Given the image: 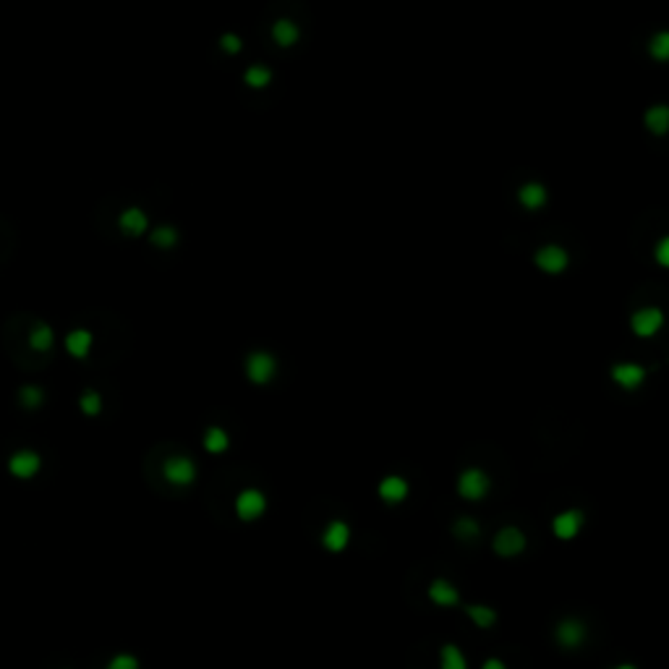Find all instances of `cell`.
Masks as SVG:
<instances>
[{
	"label": "cell",
	"mask_w": 669,
	"mask_h": 669,
	"mask_svg": "<svg viewBox=\"0 0 669 669\" xmlns=\"http://www.w3.org/2000/svg\"><path fill=\"white\" fill-rule=\"evenodd\" d=\"M466 614L471 617V622H473L476 628H481V630H489L494 622H497V612L486 604H468Z\"/></svg>",
	"instance_id": "ac0fdd59"
},
{
	"label": "cell",
	"mask_w": 669,
	"mask_h": 669,
	"mask_svg": "<svg viewBox=\"0 0 669 669\" xmlns=\"http://www.w3.org/2000/svg\"><path fill=\"white\" fill-rule=\"evenodd\" d=\"M65 350H68L73 358H87L89 350H92V335H89L87 330L68 332V338H65Z\"/></svg>",
	"instance_id": "9a60e30c"
},
{
	"label": "cell",
	"mask_w": 669,
	"mask_h": 669,
	"mask_svg": "<svg viewBox=\"0 0 669 669\" xmlns=\"http://www.w3.org/2000/svg\"><path fill=\"white\" fill-rule=\"evenodd\" d=\"M586 636H589L586 625H583L581 620H575V617H567V620L560 622V625H557V633H555L557 643L562 646V648H567V651H572V648L583 646Z\"/></svg>",
	"instance_id": "52a82bcc"
},
{
	"label": "cell",
	"mask_w": 669,
	"mask_h": 669,
	"mask_svg": "<svg viewBox=\"0 0 669 669\" xmlns=\"http://www.w3.org/2000/svg\"><path fill=\"white\" fill-rule=\"evenodd\" d=\"M439 669H468L466 653L455 643H444L439 648Z\"/></svg>",
	"instance_id": "2e32d148"
},
{
	"label": "cell",
	"mask_w": 669,
	"mask_h": 669,
	"mask_svg": "<svg viewBox=\"0 0 669 669\" xmlns=\"http://www.w3.org/2000/svg\"><path fill=\"white\" fill-rule=\"evenodd\" d=\"M408 492H411V486H408V481H405L403 476H385L382 481H379L377 486V494L382 502H387V505H400V502H405V497H408Z\"/></svg>",
	"instance_id": "ba28073f"
},
{
	"label": "cell",
	"mask_w": 669,
	"mask_h": 669,
	"mask_svg": "<svg viewBox=\"0 0 669 669\" xmlns=\"http://www.w3.org/2000/svg\"><path fill=\"white\" fill-rule=\"evenodd\" d=\"M614 669H638L636 664H630V661H625V664H617Z\"/></svg>",
	"instance_id": "1f68e13d"
},
{
	"label": "cell",
	"mask_w": 669,
	"mask_h": 669,
	"mask_svg": "<svg viewBox=\"0 0 669 669\" xmlns=\"http://www.w3.org/2000/svg\"><path fill=\"white\" fill-rule=\"evenodd\" d=\"M105 669H141V664H139L134 653H115L113 659L107 661Z\"/></svg>",
	"instance_id": "484cf974"
},
{
	"label": "cell",
	"mask_w": 669,
	"mask_h": 669,
	"mask_svg": "<svg viewBox=\"0 0 669 669\" xmlns=\"http://www.w3.org/2000/svg\"><path fill=\"white\" fill-rule=\"evenodd\" d=\"M429 599H432L437 606L450 609V606H458L460 604V591L455 589V586H452L447 578H434V581H432V586H429Z\"/></svg>",
	"instance_id": "30bf717a"
},
{
	"label": "cell",
	"mask_w": 669,
	"mask_h": 669,
	"mask_svg": "<svg viewBox=\"0 0 669 669\" xmlns=\"http://www.w3.org/2000/svg\"><path fill=\"white\" fill-rule=\"evenodd\" d=\"M322 544L327 552H346L350 544V525L346 520H330V525L322 533Z\"/></svg>",
	"instance_id": "9c48e42d"
},
{
	"label": "cell",
	"mask_w": 669,
	"mask_h": 669,
	"mask_svg": "<svg viewBox=\"0 0 669 669\" xmlns=\"http://www.w3.org/2000/svg\"><path fill=\"white\" fill-rule=\"evenodd\" d=\"M612 379L625 390H636L641 387V382L646 379V371L638 366V363H617L612 369Z\"/></svg>",
	"instance_id": "7c38bea8"
},
{
	"label": "cell",
	"mask_w": 669,
	"mask_h": 669,
	"mask_svg": "<svg viewBox=\"0 0 669 669\" xmlns=\"http://www.w3.org/2000/svg\"><path fill=\"white\" fill-rule=\"evenodd\" d=\"M121 230L129 235H141L146 230V215L137 207H131L121 215Z\"/></svg>",
	"instance_id": "e0dca14e"
},
{
	"label": "cell",
	"mask_w": 669,
	"mask_h": 669,
	"mask_svg": "<svg viewBox=\"0 0 669 669\" xmlns=\"http://www.w3.org/2000/svg\"><path fill=\"white\" fill-rule=\"evenodd\" d=\"M18 403L34 411V408H40V405L45 403V392H42V387H37V385H24V387L18 390Z\"/></svg>",
	"instance_id": "44dd1931"
},
{
	"label": "cell",
	"mask_w": 669,
	"mask_h": 669,
	"mask_svg": "<svg viewBox=\"0 0 669 669\" xmlns=\"http://www.w3.org/2000/svg\"><path fill=\"white\" fill-rule=\"evenodd\" d=\"M246 81H249V84H259V87H262V84H267V81H269V73H267L264 68H249V76H246Z\"/></svg>",
	"instance_id": "f1b7e54d"
},
{
	"label": "cell",
	"mask_w": 669,
	"mask_h": 669,
	"mask_svg": "<svg viewBox=\"0 0 669 669\" xmlns=\"http://www.w3.org/2000/svg\"><path fill=\"white\" fill-rule=\"evenodd\" d=\"M223 45H225V48L230 50V53H235V50L241 48V42H238V37H225V40H223Z\"/></svg>",
	"instance_id": "4dcf8cb0"
},
{
	"label": "cell",
	"mask_w": 669,
	"mask_h": 669,
	"mask_svg": "<svg viewBox=\"0 0 669 669\" xmlns=\"http://www.w3.org/2000/svg\"><path fill=\"white\" fill-rule=\"evenodd\" d=\"M536 262H539V267L547 269V272H560V269H564V264H567V254H564L562 249H557V246H547V249H541L539 254H536Z\"/></svg>",
	"instance_id": "5bb4252c"
},
{
	"label": "cell",
	"mask_w": 669,
	"mask_h": 669,
	"mask_svg": "<svg viewBox=\"0 0 669 669\" xmlns=\"http://www.w3.org/2000/svg\"><path fill=\"white\" fill-rule=\"evenodd\" d=\"M152 241L157 243V246H173V243H176V230H173V228H160V230L152 235Z\"/></svg>",
	"instance_id": "4316f807"
},
{
	"label": "cell",
	"mask_w": 669,
	"mask_h": 669,
	"mask_svg": "<svg viewBox=\"0 0 669 669\" xmlns=\"http://www.w3.org/2000/svg\"><path fill=\"white\" fill-rule=\"evenodd\" d=\"M272 37L280 42V45L288 48V45H293V42L299 40V26L291 24V21H277L272 29Z\"/></svg>",
	"instance_id": "7402d4cb"
},
{
	"label": "cell",
	"mask_w": 669,
	"mask_h": 669,
	"mask_svg": "<svg viewBox=\"0 0 669 669\" xmlns=\"http://www.w3.org/2000/svg\"><path fill=\"white\" fill-rule=\"evenodd\" d=\"M489 486H492L489 473L481 471V468H466V471L458 476V494L468 502L484 500L486 494H489Z\"/></svg>",
	"instance_id": "6da1fadb"
},
{
	"label": "cell",
	"mask_w": 669,
	"mask_h": 669,
	"mask_svg": "<svg viewBox=\"0 0 669 669\" xmlns=\"http://www.w3.org/2000/svg\"><path fill=\"white\" fill-rule=\"evenodd\" d=\"M586 518H583L581 510H564V513H557L555 520H552V531L560 541H570L581 533Z\"/></svg>",
	"instance_id": "8992f818"
},
{
	"label": "cell",
	"mask_w": 669,
	"mask_h": 669,
	"mask_svg": "<svg viewBox=\"0 0 669 669\" xmlns=\"http://www.w3.org/2000/svg\"><path fill=\"white\" fill-rule=\"evenodd\" d=\"M162 476H165V481L173 486H191L196 481L194 460L186 458V455H170V458L162 463Z\"/></svg>",
	"instance_id": "7a4b0ae2"
},
{
	"label": "cell",
	"mask_w": 669,
	"mask_h": 669,
	"mask_svg": "<svg viewBox=\"0 0 669 669\" xmlns=\"http://www.w3.org/2000/svg\"><path fill=\"white\" fill-rule=\"evenodd\" d=\"M228 447H230V439H228V434L223 429L220 427L207 429V434H204V450L212 452V455H220V452H225Z\"/></svg>",
	"instance_id": "d6986e66"
},
{
	"label": "cell",
	"mask_w": 669,
	"mask_h": 669,
	"mask_svg": "<svg viewBox=\"0 0 669 669\" xmlns=\"http://www.w3.org/2000/svg\"><path fill=\"white\" fill-rule=\"evenodd\" d=\"M40 468H42V458H40V452H34V450H16L9 458L11 476H16L21 481L34 478V476L40 473Z\"/></svg>",
	"instance_id": "5b68a950"
},
{
	"label": "cell",
	"mask_w": 669,
	"mask_h": 669,
	"mask_svg": "<svg viewBox=\"0 0 669 669\" xmlns=\"http://www.w3.org/2000/svg\"><path fill=\"white\" fill-rule=\"evenodd\" d=\"M246 374H249L251 382L267 385V382L274 377V358L267 353H254L249 361H246Z\"/></svg>",
	"instance_id": "8fae6325"
},
{
	"label": "cell",
	"mask_w": 669,
	"mask_h": 669,
	"mask_svg": "<svg viewBox=\"0 0 669 669\" xmlns=\"http://www.w3.org/2000/svg\"><path fill=\"white\" fill-rule=\"evenodd\" d=\"M481 669H508V664L502 659H497V656H492V659H486L484 664H481Z\"/></svg>",
	"instance_id": "f546056e"
},
{
	"label": "cell",
	"mask_w": 669,
	"mask_h": 669,
	"mask_svg": "<svg viewBox=\"0 0 669 669\" xmlns=\"http://www.w3.org/2000/svg\"><path fill=\"white\" fill-rule=\"evenodd\" d=\"M267 510V497L259 489H243L235 497V515L241 518L243 523H254L257 518L264 515Z\"/></svg>",
	"instance_id": "277c9868"
},
{
	"label": "cell",
	"mask_w": 669,
	"mask_h": 669,
	"mask_svg": "<svg viewBox=\"0 0 669 669\" xmlns=\"http://www.w3.org/2000/svg\"><path fill=\"white\" fill-rule=\"evenodd\" d=\"M478 523H476L473 518H458L455 520V536H460V539H476L478 536Z\"/></svg>",
	"instance_id": "d4e9b609"
},
{
	"label": "cell",
	"mask_w": 669,
	"mask_h": 669,
	"mask_svg": "<svg viewBox=\"0 0 669 669\" xmlns=\"http://www.w3.org/2000/svg\"><path fill=\"white\" fill-rule=\"evenodd\" d=\"M53 340H55V335H53V330H50L48 324H37V327H32V332H29V346L34 348V350H40V353H45V350H50L53 348Z\"/></svg>",
	"instance_id": "ffe728a7"
},
{
	"label": "cell",
	"mask_w": 669,
	"mask_h": 669,
	"mask_svg": "<svg viewBox=\"0 0 669 669\" xmlns=\"http://www.w3.org/2000/svg\"><path fill=\"white\" fill-rule=\"evenodd\" d=\"M520 202H523L525 207H531V210L533 207H541V204L547 202V191L536 183L523 186V188H520Z\"/></svg>",
	"instance_id": "603a6c76"
},
{
	"label": "cell",
	"mask_w": 669,
	"mask_h": 669,
	"mask_svg": "<svg viewBox=\"0 0 669 669\" xmlns=\"http://www.w3.org/2000/svg\"><path fill=\"white\" fill-rule=\"evenodd\" d=\"M79 408L87 416H97L100 411H102V397H100V392H95V390H84L79 397Z\"/></svg>",
	"instance_id": "cb8c5ba5"
},
{
	"label": "cell",
	"mask_w": 669,
	"mask_h": 669,
	"mask_svg": "<svg viewBox=\"0 0 669 669\" xmlns=\"http://www.w3.org/2000/svg\"><path fill=\"white\" fill-rule=\"evenodd\" d=\"M492 549L500 557H518L525 552V533L515 525H505L500 531L494 533L492 539Z\"/></svg>",
	"instance_id": "3957f363"
},
{
	"label": "cell",
	"mask_w": 669,
	"mask_h": 669,
	"mask_svg": "<svg viewBox=\"0 0 669 669\" xmlns=\"http://www.w3.org/2000/svg\"><path fill=\"white\" fill-rule=\"evenodd\" d=\"M661 327V311L659 309H641L636 316H633V330L641 338H648Z\"/></svg>",
	"instance_id": "4fadbf2b"
},
{
	"label": "cell",
	"mask_w": 669,
	"mask_h": 669,
	"mask_svg": "<svg viewBox=\"0 0 669 669\" xmlns=\"http://www.w3.org/2000/svg\"><path fill=\"white\" fill-rule=\"evenodd\" d=\"M646 123H653L656 134H661V131H664V123H667V110H664V107L653 110V113L648 115V118H646Z\"/></svg>",
	"instance_id": "83f0119b"
}]
</instances>
